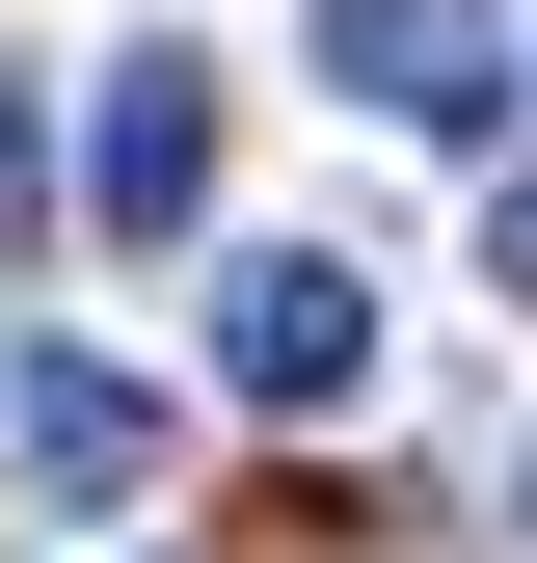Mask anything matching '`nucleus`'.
Wrapping results in <instances>:
<instances>
[{
	"label": "nucleus",
	"instance_id": "20e7f679",
	"mask_svg": "<svg viewBox=\"0 0 537 563\" xmlns=\"http://www.w3.org/2000/svg\"><path fill=\"white\" fill-rule=\"evenodd\" d=\"M81 216H108V242H188V216H216V81H188V54H108Z\"/></svg>",
	"mask_w": 537,
	"mask_h": 563
},
{
	"label": "nucleus",
	"instance_id": "f03ea898",
	"mask_svg": "<svg viewBox=\"0 0 537 563\" xmlns=\"http://www.w3.org/2000/svg\"><path fill=\"white\" fill-rule=\"evenodd\" d=\"M0 456H28V510H134V483H162V402L28 322V349H0Z\"/></svg>",
	"mask_w": 537,
	"mask_h": 563
},
{
	"label": "nucleus",
	"instance_id": "f257e3e1",
	"mask_svg": "<svg viewBox=\"0 0 537 563\" xmlns=\"http://www.w3.org/2000/svg\"><path fill=\"white\" fill-rule=\"evenodd\" d=\"M350 376H376V268H350V242H242V268H216V402L322 430Z\"/></svg>",
	"mask_w": 537,
	"mask_h": 563
},
{
	"label": "nucleus",
	"instance_id": "7ed1b4c3",
	"mask_svg": "<svg viewBox=\"0 0 537 563\" xmlns=\"http://www.w3.org/2000/svg\"><path fill=\"white\" fill-rule=\"evenodd\" d=\"M322 81L376 134H511V27L484 0H322Z\"/></svg>",
	"mask_w": 537,
	"mask_h": 563
},
{
	"label": "nucleus",
	"instance_id": "39448f33",
	"mask_svg": "<svg viewBox=\"0 0 537 563\" xmlns=\"http://www.w3.org/2000/svg\"><path fill=\"white\" fill-rule=\"evenodd\" d=\"M54 242V134H28V54H0V268Z\"/></svg>",
	"mask_w": 537,
	"mask_h": 563
}]
</instances>
